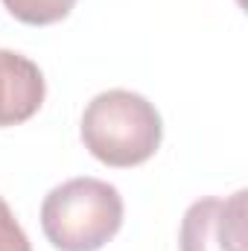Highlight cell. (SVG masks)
<instances>
[{"instance_id":"6da1fadb","label":"cell","mask_w":248,"mask_h":251,"mask_svg":"<svg viewBox=\"0 0 248 251\" xmlns=\"http://www.w3.org/2000/svg\"><path fill=\"white\" fill-rule=\"evenodd\" d=\"M164 137L158 108L125 88L97 94L82 114V143L105 167H140L146 164Z\"/></svg>"},{"instance_id":"7a4b0ae2","label":"cell","mask_w":248,"mask_h":251,"mask_svg":"<svg viewBox=\"0 0 248 251\" xmlns=\"http://www.w3.org/2000/svg\"><path fill=\"white\" fill-rule=\"evenodd\" d=\"M123 225V196L102 178H70L44 196L41 228L59 251H99Z\"/></svg>"},{"instance_id":"3957f363","label":"cell","mask_w":248,"mask_h":251,"mask_svg":"<svg viewBox=\"0 0 248 251\" xmlns=\"http://www.w3.org/2000/svg\"><path fill=\"white\" fill-rule=\"evenodd\" d=\"M246 190L228 199L204 196L181 219V251H246Z\"/></svg>"},{"instance_id":"277c9868","label":"cell","mask_w":248,"mask_h":251,"mask_svg":"<svg viewBox=\"0 0 248 251\" xmlns=\"http://www.w3.org/2000/svg\"><path fill=\"white\" fill-rule=\"evenodd\" d=\"M47 85L41 67L12 50H0V126L29 120L44 102Z\"/></svg>"},{"instance_id":"5b68a950","label":"cell","mask_w":248,"mask_h":251,"mask_svg":"<svg viewBox=\"0 0 248 251\" xmlns=\"http://www.w3.org/2000/svg\"><path fill=\"white\" fill-rule=\"evenodd\" d=\"M9 15L29 26H50L70 15L76 0H3Z\"/></svg>"},{"instance_id":"8992f818","label":"cell","mask_w":248,"mask_h":251,"mask_svg":"<svg viewBox=\"0 0 248 251\" xmlns=\"http://www.w3.org/2000/svg\"><path fill=\"white\" fill-rule=\"evenodd\" d=\"M0 251H32L29 237L18 225V219L3 196H0Z\"/></svg>"},{"instance_id":"52a82bcc","label":"cell","mask_w":248,"mask_h":251,"mask_svg":"<svg viewBox=\"0 0 248 251\" xmlns=\"http://www.w3.org/2000/svg\"><path fill=\"white\" fill-rule=\"evenodd\" d=\"M240 3H243V0H240Z\"/></svg>"}]
</instances>
